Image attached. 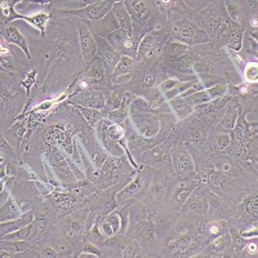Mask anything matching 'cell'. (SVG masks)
Wrapping results in <instances>:
<instances>
[{"mask_svg":"<svg viewBox=\"0 0 258 258\" xmlns=\"http://www.w3.org/2000/svg\"><path fill=\"white\" fill-rule=\"evenodd\" d=\"M200 15H202V17L199 18V25L198 26L207 32L209 39L217 35L222 36L227 31L230 25L232 24L231 20L227 16H225L223 11L221 12L220 9H217L212 4L208 8L204 9Z\"/></svg>","mask_w":258,"mask_h":258,"instance_id":"1","label":"cell"},{"mask_svg":"<svg viewBox=\"0 0 258 258\" xmlns=\"http://www.w3.org/2000/svg\"><path fill=\"white\" fill-rule=\"evenodd\" d=\"M172 35L177 39V41L187 47L211 41L204 30L200 29L195 22L188 20H182L174 24L172 26Z\"/></svg>","mask_w":258,"mask_h":258,"instance_id":"2","label":"cell"},{"mask_svg":"<svg viewBox=\"0 0 258 258\" xmlns=\"http://www.w3.org/2000/svg\"><path fill=\"white\" fill-rule=\"evenodd\" d=\"M114 2L103 0V2H94L87 7H83L80 9H71V11H61L62 15L71 16V17H78L82 21H100L105 18L106 16L111 12Z\"/></svg>","mask_w":258,"mask_h":258,"instance_id":"3","label":"cell"},{"mask_svg":"<svg viewBox=\"0 0 258 258\" xmlns=\"http://www.w3.org/2000/svg\"><path fill=\"white\" fill-rule=\"evenodd\" d=\"M97 44V54H98V58L102 61L103 66H105L106 71L109 73V75H111L112 71H114L115 66L117 64L119 59H120V54L111 47L109 41L106 40L105 38L98 35H94Z\"/></svg>","mask_w":258,"mask_h":258,"instance_id":"4","label":"cell"},{"mask_svg":"<svg viewBox=\"0 0 258 258\" xmlns=\"http://www.w3.org/2000/svg\"><path fill=\"white\" fill-rule=\"evenodd\" d=\"M78 29H79L80 49H82L83 57L87 61H93L97 57V44L94 35L92 34L91 29H89L88 22L80 20Z\"/></svg>","mask_w":258,"mask_h":258,"instance_id":"5","label":"cell"},{"mask_svg":"<svg viewBox=\"0 0 258 258\" xmlns=\"http://www.w3.org/2000/svg\"><path fill=\"white\" fill-rule=\"evenodd\" d=\"M9 3H3V13L6 15V17L8 20H24L26 22H29L31 26H34L35 29H38L40 31V35L44 36L45 34V24L47 21L49 20V15L45 12H41L39 15L35 16H22L20 13H17L13 9V6H8Z\"/></svg>","mask_w":258,"mask_h":258,"instance_id":"6","label":"cell"},{"mask_svg":"<svg viewBox=\"0 0 258 258\" xmlns=\"http://www.w3.org/2000/svg\"><path fill=\"white\" fill-rule=\"evenodd\" d=\"M48 158H49L50 165L54 169V173L62 182H74L75 176H74L73 170H71L66 158L59 153L58 150L50 149L48 153Z\"/></svg>","mask_w":258,"mask_h":258,"instance_id":"7","label":"cell"},{"mask_svg":"<svg viewBox=\"0 0 258 258\" xmlns=\"http://www.w3.org/2000/svg\"><path fill=\"white\" fill-rule=\"evenodd\" d=\"M132 117L141 137L154 138L160 132V121L155 116H150V114H136L132 115Z\"/></svg>","mask_w":258,"mask_h":258,"instance_id":"8","label":"cell"},{"mask_svg":"<svg viewBox=\"0 0 258 258\" xmlns=\"http://www.w3.org/2000/svg\"><path fill=\"white\" fill-rule=\"evenodd\" d=\"M170 156H172V164L176 168L177 173L179 174H191L195 170V164L188 154L187 150L183 146H178L177 149L170 151Z\"/></svg>","mask_w":258,"mask_h":258,"instance_id":"9","label":"cell"},{"mask_svg":"<svg viewBox=\"0 0 258 258\" xmlns=\"http://www.w3.org/2000/svg\"><path fill=\"white\" fill-rule=\"evenodd\" d=\"M126 11L129 12L131 17H135L138 22L145 25H150L151 20L154 18L153 16V8L149 2H144V0H137V2H124Z\"/></svg>","mask_w":258,"mask_h":258,"instance_id":"10","label":"cell"},{"mask_svg":"<svg viewBox=\"0 0 258 258\" xmlns=\"http://www.w3.org/2000/svg\"><path fill=\"white\" fill-rule=\"evenodd\" d=\"M182 212H197L200 214H207L209 211L208 204V197L206 192H203L200 187L198 186L190 194V197L185 202V204L181 207Z\"/></svg>","mask_w":258,"mask_h":258,"instance_id":"11","label":"cell"},{"mask_svg":"<svg viewBox=\"0 0 258 258\" xmlns=\"http://www.w3.org/2000/svg\"><path fill=\"white\" fill-rule=\"evenodd\" d=\"M161 40H163V36L159 31H151L146 34L141 39L140 45H138V59L149 58V57L153 56L156 50H159V47L161 45Z\"/></svg>","mask_w":258,"mask_h":258,"instance_id":"12","label":"cell"},{"mask_svg":"<svg viewBox=\"0 0 258 258\" xmlns=\"http://www.w3.org/2000/svg\"><path fill=\"white\" fill-rule=\"evenodd\" d=\"M144 163L150 165H172V156L170 151L164 146H155L145 151L141 155Z\"/></svg>","mask_w":258,"mask_h":258,"instance_id":"13","label":"cell"},{"mask_svg":"<svg viewBox=\"0 0 258 258\" xmlns=\"http://www.w3.org/2000/svg\"><path fill=\"white\" fill-rule=\"evenodd\" d=\"M226 92H227V88H226L225 85L217 84L211 87V88L203 89V91L187 97L186 100L188 101L190 105H192L194 107H195V106L202 105V103H206L212 100H216V98H218V97H223L226 94Z\"/></svg>","mask_w":258,"mask_h":258,"instance_id":"14","label":"cell"},{"mask_svg":"<svg viewBox=\"0 0 258 258\" xmlns=\"http://www.w3.org/2000/svg\"><path fill=\"white\" fill-rule=\"evenodd\" d=\"M106 105V97L101 91H87L78 98V106L88 109L103 110Z\"/></svg>","mask_w":258,"mask_h":258,"instance_id":"15","label":"cell"},{"mask_svg":"<svg viewBox=\"0 0 258 258\" xmlns=\"http://www.w3.org/2000/svg\"><path fill=\"white\" fill-rule=\"evenodd\" d=\"M230 102L229 97H218L216 100H212L209 102L202 103V105H198L194 107L192 114L199 119L200 116L207 114H213V112H222V110L225 109L226 105Z\"/></svg>","mask_w":258,"mask_h":258,"instance_id":"16","label":"cell"},{"mask_svg":"<svg viewBox=\"0 0 258 258\" xmlns=\"http://www.w3.org/2000/svg\"><path fill=\"white\" fill-rule=\"evenodd\" d=\"M111 13L114 15L115 20H116L119 27L125 30L128 32L129 36H133V24H132V17L126 11L124 2H116L111 9Z\"/></svg>","mask_w":258,"mask_h":258,"instance_id":"17","label":"cell"},{"mask_svg":"<svg viewBox=\"0 0 258 258\" xmlns=\"http://www.w3.org/2000/svg\"><path fill=\"white\" fill-rule=\"evenodd\" d=\"M35 221V216H34V212L29 211L25 212L21 217L16 218L13 221H7V222H2L0 227H2V236H6L8 234H12V232L17 231V230L22 229L25 226L30 225Z\"/></svg>","mask_w":258,"mask_h":258,"instance_id":"18","label":"cell"},{"mask_svg":"<svg viewBox=\"0 0 258 258\" xmlns=\"http://www.w3.org/2000/svg\"><path fill=\"white\" fill-rule=\"evenodd\" d=\"M121 223H123V221H121L120 213L117 214L115 212H111L110 214L105 216L102 222L100 223L101 232L105 238H112L115 234H117L121 230Z\"/></svg>","mask_w":258,"mask_h":258,"instance_id":"19","label":"cell"},{"mask_svg":"<svg viewBox=\"0 0 258 258\" xmlns=\"http://www.w3.org/2000/svg\"><path fill=\"white\" fill-rule=\"evenodd\" d=\"M222 38L226 40V44L230 49L234 52H239L243 47V30H241L240 25H236L232 22L227 31L222 35Z\"/></svg>","mask_w":258,"mask_h":258,"instance_id":"20","label":"cell"},{"mask_svg":"<svg viewBox=\"0 0 258 258\" xmlns=\"http://www.w3.org/2000/svg\"><path fill=\"white\" fill-rule=\"evenodd\" d=\"M144 183H145L144 176H142L141 173L136 174L135 178L129 182L128 185H126L123 190L119 191V194L116 195L117 204H119V203L125 202V200L131 199V198H133L135 195H137V194L142 190V187H144Z\"/></svg>","mask_w":258,"mask_h":258,"instance_id":"21","label":"cell"},{"mask_svg":"<svg viewBox=\"0 0 258 258\" xmlns=\"http://www.w3.org/2000/svg\"><path fill=\"white\" fill-rule=\"evenodd\" d=\"M3 39H6L8 43H11V44L18 45L21 49L24 50L27 58H30V52H29V47H27L26 39H25V36L21 34L20 30H18L17 27L15 26L3 27Z\"/></svg>","mask_w":258,"mask_h":258,"instance_id":"22","label":"cell"},{"mask_svg":"<svg viewBox=\"0 0 258 258\" xmlns=\"http://www.w3.org/2000/svg\"><path fill=\"white\" fill-rule=\"evenodd\" d=\"M199 186V182L198 181H190V179H186V181H182L177 188L174 190V200L178 204L179 207H182L185 204V202L187 200V198L190 197V194L192 192L195 188Z\"/></svg>","mask_w":258,"mask_h":258,"instance_id":"23","label":"cell"},{"mask_svg":"<svg viewBox=\"0 0 258 258\" xmlns=\"http://www.w3.org/2000/svg\"><path fill=\"white\" fill-rule=\"evenodd\" d=\"M106 69L103 66L102 61L100 58H94L93 59V64H92V68L89 69L88 74H87V77H85V84H98V83H102L103 79H105L106 75Z\"/></svg>","mask_w":258,"mask_h":258,"instance_id":"24","label":"cell"},{"mask_svg":"<svg viewBox=\"0 0 258 258\" xmlns=\"http://www.w3.org/2000/svg\"><path fill=\"white\" fill-rule=\"evenodd\" d=\"M24 213L25 212L21 211L18 203L12 198H9L4 204H2V222L16 220V218L21 217Z\"/></svg>","mask_w":258,"mask_h":258,"instance_id":"25","label":"cell"},{"mask_svg":"<svg viewBox=\"0 0 258 258\" xmlns=\"http://www.w3.org/2000/svg\"><path fill=\"white\" fill-rule=\"evenodd\" d=\"M239 111H240V109H238V107H235V106L232 105H230L229 107H226L225 109V112H223V115L221 116L218 123H220V126H222L226 132H231L232 129H234L236 119H238Z\"/></svg>","mask_w":258,"mask_h":258,"instance_id":"26","label":"cell"},{"mask_svg":"<svg viewBox=\"0 0 258 258\" xmlns=\"http://www.w3.org/2000/svg\"><path fill=\"white\" fill-rule=\"evenodd\" d=\"M226 178H225V174L218 172L216 169H212L209 172H206V173L203 174V181L204 183L209 186L212 190L214 191H218L222 188L223 183H225Z\"/></svg>","mask_w":258,"mask_h":258,"instance_id":"27","label":"cell"},{"mask_svg":"<svg viewBox=\"0 0 258 258\" xmlns=\"http://www.w3.org/2000/svg\"><path fill=\"white\" fill-rule=\"evenodd\" d=\"M169 106L178 119H185L194 111V106L190 105L186 98H177V100L169 101Z\"/></svg>","mask_w":258,"mask_h":258,"instance_id":"28","label":"cell"},{"mask_svg":"<svg viewBox=\"0 0 258 258\" xmlns=\"http://www.w3.org/2000/svg\"><path fill=\"white\" fill-rule=\"evenodd\" d=\"M231 236H230L229 232H225L221 236H217L212 241V244L209 245L208 250L207 252L212 253H225L227 250H231Z\"/></svg>","mask_w":258,"mask_h":258,"instance_id":"29","label":"cell"},{"mask_svg":"<svg viewBox=\"0 0 258 258\" xmlns=\"http://www.w3.org/2000/svg\"><path fill=\"white\" fill-rule=\"evenodd\" d=\"M133 63H135L133 58H131L128 56H121L119 62H117V64L115 66L114 71H112L111 79H116V78L123 77V75H128L132 71Z\"/></svg>","mask_w":258,"mask_h":258,"instance_id":"30","label":"cell"},{"mask_svg":"<svg viewBox=\"0 0 258 258\" xmlns=\"http://www.w3.org/2000/svg\"><path fill=\"white\" fill-rule=\"evenodd\" d=\"M78 110L80 111V114L83 115L87 123L94 128L97 126V124L100 123L103 119L102 116V110H96V109H88V107H83V106H78Z\"/></svg>","mask_w":258,"mask_h":258,"instance_id":"31","label":"cell"},{"mask_svg":"<svg viewBox=\"0 0 258 258\" xmlns=\"http://www.w3.org/2000/svg\"><path fill=\"white\" fill-rule=\"evenodd\" d=\"M30 246H31V243H25L24 240H6L2 243V250H6L15 255L16 253L26 252Z\"/></svg>","mask_w":258,"mask_h":258,"instance_id":"32","label":"cell"},{"mask_svg":"<svg viewBox=\"0 0 258 258\" xmlns=\"http://www.w3.org/2000/svg\"><path fill=\"white\" fill-rule=\"evenodd\" d=\"M129 112L131 115L136 114H151L153 109H151V105L147 100L142 98V97H136L133 102L129 106Z\"/></svg>","mask_w":258,"mask_h":258,"instance_id":"33","label":"cell"},{"mask_svg":"<svg viewBox=\"0 0 258 258\" xmlns=\"http://www.w3.org/2000/svg\"><path fill=\"white\" fill-rule=\"evenodd\" d=\"M191 244H192V238H190L187 235H182L181 238L173 239L168 243V249L172 253L185 252Z\"/></svg>","mask_w":258,"mask_h":258,"instance_id":"34","label":"cell"},{"mask_svg":"<svg viewBox=\"0 0 258 258\" xmlns=\"http://www.w3.org/2000/svg\"><path fill=\"white\" fill-rule=\"evenodd\" d=\"M34 229H35V226H34V222H32L30 225L22 227V229L12 232V234H8L6 236H3V240H27L34 234Z\"/></svg>","mask_w":258,"mask_h":258,"instance_id":"35","label":"cell"},{"mask_svg":"<svg viewBox=\"0 0 258 258\" xmlns=\"http://www.w3.org/2000/svg\"><path fill=\"white\" fill-rule=\"evenodd\" d=\"M207 135V128L203 124H192V131H188L187 133V141L195 142V144H202V142L206 141Z\"/></svg>","mask_w":258,"mask_h":258,"instance_id":"36","label":"cell"},{"mask_svg":"<svg viewBox=\"0 0 258 258\" xmlns=\"http://www.w3.org/2000/svg\"><path fill=\"white\" fill-rule=\"evenodd\" d=\"M187 49V45L182 44L179 41H172L165 47V54L169 58H179V57L185 56Z\"/></svg>","mask_w":258,"mask_h":258,"instance_id":"37","label":"cell"},{"mask_svg":"<svg viewBox=\"0 0 258 258\" xmlns=\"http://www.w3.org/2000/svg\"><path fill=\"white\" fill-rule=\"evenodd\" d=\"M137 232L145 240H154V238H155V226L151 221H141L137 225Z\"/></svg>","mask_w":258,"mask_h":258,"instance_id":"38","label":"cell"},{"mask_svg":"<svg viewBox=\"0 0 258 258\" xmlns=\"http://www.w3.org/2000/svg\"><path fill=\"white\" fill-rule=\"evenodd\" d=\"M128 110L123 109V107H119L116 110H111V111H102L103 119H107L111 123L114 124H121L125 121L126 116H128Z\"/></svg>","mask_w":258,"mask_h":258,"instance_id":"39","label":"cell"},{"mask_svg":"<svg viewBox=\"0 0 258 258\" xmlns=\"http://www.w3.org/2000/svg\"><path fill=\"white\" fill-rule=\"evenodd\" d=\"M195 80H198V79H191V80H188V82H179V84H177L173 89H170L169 92H167V93H165V98H167V101L174 100L176 97H179L182 93H185V92L190 88L191 85L194 84V82H195Z\"/></svg>","mask_w":258,"mask_h":258,"instance_id":"40","label":"cell"},{"mask_svg":"<svg viewBox=\"0 0 258 258\" xmlns=\"http://www.w3.org/2000/svg\"><path fill=\"white\" fill-rule=\"evenodd\" d=\"M225 8L226 12H227V17L231 20V22L236 25L243 24V16H241L240 9L232 2H225Z\"/></svg>","mask_w":258,"mask_h":258,"instance_id":"41","label":"cell"},{"mask_svg":"<svg viewBox=\"0 0 258 258\" xmlns=\"http://www.w3.org/2000/svg\"><path fill=\"white\" fill-rule=\"evenodd\" d=\"M229 234L230 236H231V245L234 246L235 252H238V253L243 252L246 243H248V239L243 238V236L240 235V232H239L236 229H234V227L230 230Z\"/></svg>","mask_w":258,"mask_h":258,"instance_id":"42","label":"cell"},{"mask_svg":"<svg viewBox=\"0 0 258 258\" xmlns=\"http://www.w3.org/2000/svg\"><path fill=\"white\" fill-rule=\"evenodd\" d=\"M123 102V94H120L119 92H112L107 98H106V105L105 109L102 111H111V110L119 109Z\"/></svg>","mask_w":258,"mask_h":258,"instance_id":"43","label":"cell"},{"mask_svg":"<svg viewBox=\"0 0 258 258\" xmlns=\"http://www.w3.org/2000/svg\"><path fill=\"white\" fill-rule=\"evenodd\" d=\"M202 231L208 232L212 238H217V236H221L222 234H225V223L217 222V221H216V222H211L208 223V225L204 226V227H202Z\"/></svg>","mask_w":258,"mask_h":258,"instance_id":"44","label":"cell"},{"mask_svg":"<svg viewBox=\"0 0 258 258\" xmlns=\"http://www.w3.org/2000/svg\"><path fill=\"white\" fill-rule=\"evenodd\" d=\"M243 75H244V79L246 82H250V83H255L257 82V78H258V68H257V62H250V63L245 64L243 68Z\"/></svg>","mask_w":258,"mask_h":258,"instance_id":"45","label":"cell"},{"mask_svg":"<svg viewBox=\"0 0 258 258\" xmlns=\"http://www.w3.org/2000/svg\"><path fill=\"white\" fill-rule=\"evenodd\" d=\"M165 192V182L163 179H154L153 183L149 187L150 197L158 198Z\"/></svg>","mask_w":258,"mask_h":258,"instance_id":"46","label":"cell"},{"mask_svg":"<svg viewBox=\"0 0 258 258\" xmlns=\"http://www.w3.org/2000/svg\"><path fill=\"white\" fill-rule=\"evenodd\" d=\"M214 145L218 150H226L231 145V136L229 133H218L214 137Z\"/></svg>","mask_w":258,"mask_h":258,"instance_id":"47","label":"cell"},{"mask_svg":"<svg viewBox=\"0 0 258 258\" xmlns=\"http://www.w3.org/2000/svg\"><path fill=\"white\" fill-rule=\"evenodd\" d=\"M141 253V249H140V246H138L137 241H131V243L126 244L125 246L123 248V257L124 258H132V257H138Z\"/></svg>","mask_w":258,"mask_h":258,"instance_id":"48","label":"cell"},{"mask_svg":"<svg viewBox=\"0 0 258 258\" xmlns=\"http://www.w3.org/2000/svg\"><path fill=\"white\" fill-rule=\"evenodd\" d=\"M54 249L58 252V254L61 255H70L73 253L71 250V246L69 245V243L64 239H58V240L54 243Z\"/></svg>","mask_w":258,"mask_h":258,"instance_id":"49","label":"cell"},{"mask_svg":"<svg viewBox=\"0 0 258 258\" xmlns=\"http://www.w3.org/2000/svg\"><path fill=\"white\" fill-rule=\"evenodd\" d=\"M83 253H84V254H93V255H96V257H101V255H102V252H101V250L98 249L96 245H93L92 243H89V241H85L84 243Z\"/></svg>","mask_w":258,"mask_h":258,"instance_id":"50","label":"cell"},{"mask_svg":"<svg viewBox=\"0 0 258 258\" xmlns=\"http://www.w3.org/2000/svg\"><path fill=\"white\" fill-rule=\"evenodd\" d=\"M257 207H258V203H257V195L252 197L249 199V202H246V212L250 214V216H254L257 217Z\"/></svg>","mask_w":258,"mask_h":258,"instance_id":"51","label":"cell"},{"mask_svg":"<svg viewBox=\"0 0 258 258\" xmlns=\"http://www.w3.org/2000/svg\"><path fill=\"white\" fill-rule=\"evenodd\" d=\"M179 82H181V80H178V79L164 80V82L161 83V85H160V91L165 94L167 92H169L170 89H173L177 84H179Z\"/></svg>","mask_w":258,"mask_h":258,"instance_id":"52","label":"cell"},{"mask_svg":"<svg viewBox=\"0 0 258 258\" xmlns=\"http://www.w3.org/2000/svg\"><path fill=\"white\" fill-rule=\"evenodd\" d=\"M156 80L155 70H151L150 73L146 74V77L144 78V85L146 88H153Z\"/></svg>","mask_w":258,"mask_h":258,"instance_id":"53","label":"cell"},{"mask_svg":"<svg viewBox=\"0 0 258 258\" xmlns=\"http://www.w3.org/2000/svg\"><path fill=\"white\" fill-rule=\"evenodd\" d=\"M41 257H45V258H54V257H58V252H57L54 248H50V246H47L44 249L41 250Z\"/></svg>","mask_w":258,"mask_h":258,"instance_id":"54","label":"cell"},{"mask_svg":"<svg viewBox=\"0 0 258 258\" xmlns=\"http://www.w3.org/2000/svg\"><path fill=\"white\" fill-rule=\"evenodd\" d=\"M245 48L249 50L250 53L254 52V56L257 54V40H253L252 38H246Z\"/></svg>","mask_w":258,"mask_h":258,"instance_id":"55","label":"cell"},{"mask_svg":"<svg viewBox=\"0 0 258 258\" xmlns=\"http://www.w3.org/2000/svg\"><path fill=\"white\" fill-rule=\"evenodd\" d=\"M0 144H2V153L6 154V155H12V147L9 146V144L7 142V140L4 137L0 138Z\"/></svg>","mask_w":258,"mask_h":258,"instance_id":"56","label":"cell"},{"mask_svg":"<svg viewBox=\"0 0 258 258\" xmlns=\"http://www.w3.org/2000/svg\"><path fill=\"white\" fill-rule=\"evenodd\" d=\"M244 249H245L248 253H250V254H255V253H257V241L248 240V243H246Z\"/></svg>","mask_w":258,"mask_h":258,"instance_id":"57","label":"cell"},{"mask_svg":"<svg viewBox=\"0 0 258 258\" xmlns=\"http://www.w3.org/2000/svg\"><path fill=\"white\" fill-rule=\"evenodd\" d=\"M240 235L243 238L245 239H252V238H257V229H252V230H248V231H241Z\"/></svg>","mask_w":258,"mask_h":258,"instance_id":"58","label":"cell"},{"mask_svg":"<svg viewBox=\"0 0 258 258\" xmlns=\"http://www.w3.org/2000/svg\"><path fill=\"white\" fill-rule=\"evenodd\" d=\"M131 80V74H128V75H123V77H119L116 78V79H111V82L114 83V84H124V83L129 82Z\"/></svg>","mask_w":258,"mask_h":258,"instance_id":"59","label":"cell"}]
</instances>
